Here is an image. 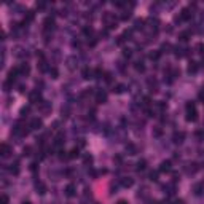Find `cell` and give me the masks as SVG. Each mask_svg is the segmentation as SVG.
I'll return each mask as SVG.
<instances>
[{
    "label": "cell",
    "instance_id": "1f68e13d",
    "mask_svg": "<svg viewBox=\"0 0 204 204\" xmlns=\"http://www.w3.org/2000/svg\"><path fill=\"white\" fill-rule=\"evenodd\" d=\"M38 67H40V70H41V72H50V69H51V67L46 66V62H45V61H40Z\"/></svg>",
    "mask_w": 204,
    "mask_h": 204
},
{
    "label": "cell",
    "instance_id": "7dc6e473",
    "mask_svg": "<svg viewBox=\"0 0 204 204\" xmlns=\"http://www.w3.org/2000/svg\"><path fill=\"white\" fill-rule=\"evenodd\" d=\"M27 113H29V107H22L21 109V117H27Z\"/></svg>",
    "mask_w": 204,
    "mask_h": 204
},
{
    "label": "cell",
    "instance_id": "7c38bea8",
    "mask_svg": "<svg viewBox=\"0 0 204 204\" xmlns=\"http://www.w3.org/2000/svg\"><path fill=\"white\" fill-rule=\"evenodd\" d=\"M38 109H40V112L43 113V115H48V113H51V102H46V101H43L41 104L38 105Z\"/></svg>",
    "mask_w": 204,
    "mask_h": 204
},
{
    "label": "cell",
    "instance_id": "ba28073f",
    "mask_svg": "<svg viewBox=\"0 0 204 204\" xmlns=\"http://www.w3.org/2000/svg\"><path fill=\"white\" fill-rule=\"evenodd\" d=\"M18 72H19V75L22 77H26V75H29V72H30V66L27 62H22L18 66Z\"/></svg>",
    "mask_w": 204,
    "mask_h": 204
},
{
    "label": "cell",
    "instance_id": "c3c4849f",
    "mask_svg": "<svg viewBox=\"0 0 204 204\" xmlns=\"http://www.w3.org/2000/svg\"><path fill=\"white\" fill-rule=\"evenodd\" d=\"M85 163L86 164H91L92 163V156L91 155H85Z\"/></svg>",
    "mask_w": 204,
    "mask_h": 204
},
{
    "label": "cell",
    "instance_id": "52a82bcc",
    "mask_svg": "<svg viewBox=\"0 0 204 204\" xmlns=\"http://www.w3.org/2000/svg\"><path fill=\"white\" fill-rule=\"evenodd\" d=\"M96 102L97 104H105V102H107V92L102 91V89L96 91Z\"/></svg>",
    "mask_w": 204,
    "mask_h": 204
},
{
    "label": "cell",
    "instance_id": "cb8c5ba5",
    "mask_svg": "<svg viewBox=\"0 0 204 204\" xmlns=\"http://www.w3.org/2000/svg\"><path fill=\"white\" fill-rule=\"evenodd\" d=\"M126 152H128V155H136V153H137V147L134 145V143H128V145H126Z\"/></svg>",
    "mask_w": 204,
    "mask_h": 204
},
{
    "label": "cell",
    "instance_id": "e575fe53",
    "mask_svg": "<svg viewBox=\"0 0 204 204\" xmlns=\"http://www.w3.org/2000/svg\"><path fill=\"white\" fill-rule=\"evenodd\" d=\"M121 35L124 37V40L128 41V40H131V37H132V30H124V32H123Z\"/></svg>",
    "mask_w": 204,
    "mask_h": 204
},
{
    "label": "cell",
    "instance_id": "b9f144b4",
    "mask_svg": "<svg viewBox=\"0 0 204 204\" xmlns=\"http://www.w3.org/2000/svg\"><path fill=\"white\" fill-rule=\"evenodd\" d=\"M11 86H13V81H10V80H7L5 83H3V88H5V91H10Z\"/></svg>",
    "mask_w": 204,
    "mask_h": 204
},
{
    "label": "cell",
    "instance_id": "f1b7e54d",
    "mask_svg": "<svg viewBox=\"0 0 204 204\" xmlns=\"http://www.w3.org/2000/svg\"><path fill=\"white\" fill-rule=\"evenodd\" d=\"M80 156V148H72L70 152H69V158H78Z\"/></svg>",
    "mask_w": 204,
    "mask_h": 204
},
{
    "label": "cell",
    "instance_id": "7402d4cb",
    "mask_svg": "<svg viewBox=\"0 0 204 204\" xmlns=\"http://www.w3.org/2000/svg\"><path fill=\"white\" fill-rule=\"evenodd\" d=\"M190 37H191V34H190L188 30H185V32H180L179 34V40L182 41V43H185V41H188Z\"/></svg>",
    "mask_w": 204,
    "mask_h": 204
},
{
    "label": "cell",
    "instance_id": "816d5d0a",
    "mask_svg": "<svg viewBox=\"0 0 204 204\" xmlns=\"http://www.w3.org/2000/svg\"><path fill=\"white\" fill-rule=\"evenodd\" d=\"M30 171H32V172H35V171H37V163H32L30 164Z\"/></svg>",
    "mask_w": 204,
    "mask_h": 204
},
{
    "label": "cell",
    "instance_id": "5bb4252c",
    "mask_svg": "<svg viewBox=\"0 0 204 204\" xmlns=\"http://www.w3.org/2000/svg\"><path fill=\"white\" fill-rule=\"evenodd\" d=\"M183 139H185V132H183V131L174 132V136H172L174 143H182V142H183Z\"/></svg>",
    "mask_w": 204,
    "mask_h": 204
},
{
    "label": "cell",
    "instance_id": "ac0fdd59",
    "mask_svg": "<svg viewBox=\"0 0 204 204\" xmlns=\"http://www.w3.org/2000/svg\"><path fill=\"white\" fill-rule=\"evenodd\" d=\"M198 69H199V62L190 61V64H188V73H196Z\"/></svg>",
    "mask_w": 204,
    "mask_h": 204
},
{
    "label": "cell",
    "instance_id": "4dcf8cb0",
    "mask_svg": "<svg viewBox=\"0 0 204 204\" xmlns=\"http://www.w3.org/2000/svg\"><path fill=\"white\" fill-rule=\"evenodd\" d=\"M145 166H147L145 160H139L137 161V171H143V169H145Z\"/></svg>",
    "mask_w": 204,
    "mask_h": 204
},
{
    "label": "cell",
    "instance_id": "d4e9b609",
    "mask_svg": "<svg viewBox=\"0 0 204 204\" xmlns=\"http://www.w3.org/2000/svg\"><path fill=\"white\" fill-rule=\"evenodd\" d=\"M10 172H11V174H15V175H16L18 172H19V161H18V160L10 166Z\"/></svg>",
    "mask_w": 204,
    "mask_h": 204
},
{
    "label": "cell",
    "instance_id": "8d00e7d4",
    "mask_svg": "<svg viewBox=\"0 0 204 204\" xmlns=\"http://www.w3.org/2000/svg\"><path fill=\"white\" fill-rule=\"evenodd\" d=\"M164 190H168V194H174V190H175V187H174V183H171V185H166Z\"/></svg>",
    "mask_w": 204,
    "mask_h": 204
},
{
    "label": "cell",
    "instance_id": "7a4b0ae2",
    "mask_svg": "<svg viewBox=\"0 0 204 204\" xmlns=\"http://www.w3.org/2000/svg\"><path fill=\"white\" fill-rule=\"evenodd\" d=\"M102 21H104L105 26H107V29H117L118 27V21L115 19V16L109 11H105L104 15H102Z\"/></svg>",
    "mask_w": 204,
    "mask_h": 204
},
{
    "label": "cell",
    "instance_id": "60d3db41",
    "mask_svg": "<svg viewBox=\"0 0 204 204\" xmlns=\"http://www.w3.org/2000/svg\"><path fill=\"white\" fill-rule=\"evenodd\" d=\"M123 56H124V58H131V56H132V50L124 48V50H123Z\"/></svg>",
    "mask_w": 204,
    "mask_h": 204
},
{
    "label": "cell",
    "instance_id": "44dd1931",
    "mask_svg": "<svg viewBox=\"0 0 204 204\" xmlns=\"http://www.w3.org/2000/svg\"><path fill=\"white\" fill-rule=\"evenodd\" d=\"M143 27H145V19H136L134 21V30H142Z\"/></svg>",
    "mask_w": 204,
    "mask_h": 204
},
{
    "label": "cell",
    "instance_id": "74e56055",
    "mask_svg": "<svg viewBox=\"0 0 204 204\" xmlns=\"http://www.w3.org/2000/svg\"><path fill=\"white\" fill-rule=\"evenodd\" d=\"M168 50H174V48H172V46H171L169 43H164L163 46H161V50H160V53H164V51H166V53H168Z\"/></svg>",
    "mask_w": 204,
    "mask_h": 204
},
{
    "label": "cell",
    "instance_id": "ab89813d",
    "mask_svg": "<svg viewBox=\"0 0 204 204\" xmlns=\"http://www.w3.org/2000/svg\"><path fill=\"white\" fill-rule=\"evenodd\" d=\"M102 75H104L102 69H94V78H102Z\"/></svg>",
    "mask_w": 204,
    "mask_h": 204
},
{
    "label": "cell",
    "instance_id": "f6af8a7d",
    "mask_svg": "<svg viewBox=\"0 0 204 204\" xmlns=\"http://www.w3.org/2000/svg\"><path fill=\"white\" fill-rule=\"evenodd\" d=\"M150 180L152 182H156L158 180V172H150Z\"/></svg>",
    "mask_w": 204,
    "mask_h": 204
},
{
    "label": "cell",
    "instance_id": "7bdbcfd3",
    "mask_svg": "<svg viewBox=\"0 0 204 204\" xmlns=\"http://www.w3.org/2000/svg\"><path fill=\"white\" fill-rule=\"evenodd\" d=\"M83 34L89 37V35L92 34V27H83Z\"/></svg>",
    "mask_w": 204,
    "mask_h": 204
},
{
    "label": "cell",
    "instance_id": "ffe728a7",
    "mask_svg": "<svg viewBox=\"0 0 204 204\" xmlns=\"http://www.w3.org/2000/svg\"><path fill=\"white\" fill-rule=\"evenodd\" d=\"M203 191H204V183H194L193 185V193L196 194V196L203 194Z\"/></svg>",
    "mask_w": 204,
    "mask_h": 204
},
{
    "label": "cell",
    "instance_id": "f907efd6",
    "mask_svg": "<svg viewBox=\"0 0 204 204\" xmlns=\"http://www.w3.org/2000/svg\"><path fill=\"white\" fill-rule=\"evenodd\" d=\"M30 150H32L30 147H24V156H29L30 155Z\"/></svg>",
    "mask_w": 204,
    "mask_h": 204
},
{
    "label": "cell",
    "instance_id": "4316f807",
    "mask_svg": "<svg viewBox=\"0 0 204 204\" xmlns=\"http://www.w3.org/2000/svg\"><path fill=\"white\" fill-rule=\"evenodd\" d=\"M124 91H126V86H124V85H117V86H113V92H115V94H123Z\"/></svg>",
    "mask_w": 204,
    "mask_h": 204
},
{
    "label": "cell",
    "instance_id": "db71d44e",
    "mask_svg": "<svg viewBox=\"0 0 204 204\" xmlns=\"http://www.w3.org/2000/svg\"><path fill=\"white\" fill-rule=\"evenodd\" d=\"M24 91H26V86L21 85V86H19V92H24Z\"/></svg>",
    "mask_w": 204,
    "mask_h": 204
},
{
    "label": "cell",
    "instance_id": "484cf974",
    "mask_svg": "<svg viewBox=\"0 0 204 204\" xmlns=\"http://www.w3.org/2000/svg\"><path fill=\"white\" fill-rule=\"evenodd\" d=\"M35 190H37V193H38V194H45L46 193V187L41 182H38V183L35 185Z\"/></svg>",
    "mask_w": 204,
    "mask_h": 204
},
{
    "label": "cell",
    "instance_id": "603a6c76",
    "mask_svg": "<svg viewBox=\"0 0 204 204\" xmlns=\"http://www.w3.org/2000/svg\"><path fill=\"white\" fill-rule=\"evenodd\" d=\"M62 143H64V136H62V134H58V136L54 137V142H53V145H54V147H61Z\"/></svg>",
    "mask_w": 204,
    "mask_h": 204
},
{
    "label": "cell",
    "instance_id": "d6986e66",
    "mask_svg": "<svg viewBox=\"0 0 204 204\" xmlns=\"http://www.w3.org/2000/svg\"><path fill=\"white\" fill-rule=\"evenodd\" d=\"M120 183H121V187H124V188H129V187H132L134 180H132L131 177H123L121 180H120Z\"/></svg>",
    "mask_w": 204,
    "mask_h": 204
},
{
    "label": "cell",
    "instance_id": "e0dca14e",
    "mask_svg": "<svg viewBox=\"0 0 204 204\" xmlns=\"http://www.w3.org/2000/svg\"><path fill=\"white\" fill-rule=\"evenodd\" d=\"M67 67L70 69V70H73V69H75L77 66H78V61H77V58L75 56H70V58H67Z\"/></svg>",
    "mask_w": 204,
    "mask_h": 204
},
{
    "label": "cell",
    "instance_id": "3957f363",
    "mask_svg": "<svg viewBox=\"0 0 204 204\" xmlns=\"http://www.w3.org/2000/svg\"><path fill=\"white\" fill-rule=\"evenodd\" d=\"M54 27H56V22H54V18L48 16L46 19L43 21V32H45V37H50L51 32L54 30Z\"/></svg>",
    "mask_w": 204,
    "mask_h": 204
},
{
    "label": "cell",
    "instance_id": "8992f818",
    "mask_svg": "<svg viewBox=\"0 0 204 204\" xmlns=\"http://www.w3.org/2000/svg\"><path fill=\"white\" fill-rule=\"evenodd\" d=\"M174 54L177 58H183V56H187L188 54V48H185V46H174Z\"/></svg>",
    "mask_w": 204,
    "mask_h": 204
},
{
    "label": "cell",
    "instance_id": "9c48e42d",
    "mask_svg": "<svg viewBox=\"0 0 204 204\" xmlns=\"http://www.w3.org/2000/svg\"><path fill=\"white\" fill-rule=\"evenodd\" d=\"M11 147L8 145V143H2V147H0V155H2V158H8V156L11 155Z\"/></svg>",
    "mask_w": 204,
    "mask_h": 204
},
{
    "label": "cell",
    "instance_id": "9a60e30c",
    "mask_svg": "<svg viewBox=\"0 0 204 204\" xmlns=\"http://www.w3.org/2000/svg\"><path fill=\"white\" fill-rule=\"evenodd\" d=\"M147 85H148V89H150V92H156V91H158V83H156L155 78H148Z\"/></svg>",
    "mask_w": 204,
    "mask_h": 204
},
{
    "label": "cell",
    "instance_id": "4fadbf2b",
    "mask_svg": "<svg viewBox=\"0 0 204 204\" xmlns=\"http://www.w3.org/2000/svg\"><path fill=\"white\" fill-rule=\"evenodd\" d=\"M81 77L85 78V80H91V78H94V70L89 67H86V69H83V72H81Z\"/></svg>",
    "mask_w": 204,
    "mask_h": 204
},
{
    "label": "cell",
    "instance_id": "8fae6325",
    "mask_svg": "<svg viewBox=\"0 0 204 204\" xmlns=\"http://www.w3.org/2000/svg\"><path fill=\"white\" fill-rule=\"evenodd\" d=\"M64 193H66V196H67V198L75 196V194H77V187H75L73 183H69L67 187H66V190H64Z\"/></svg>",
    "mask_w": 204,
    "mask_h": 204
},
{
    "label": "cell",
    "instance_id": "9f6ffc18",
    "mask_svg": "<svg viewBox=\"0 0 204 204\" xmlns=\"http://www.w3.org/2000/svg\"><path fill=\"white\" fill-rule=\"evenodd\" d=\"M21 204H32V203H30V201H22Z\"/></svg>",
    "mask_w": 204,
    "mask_h": 204
},
{
    "label": "cell",
    "instance_id": "5b68a950",
    "mask_svg": "<svg viewBox=\"0 0 204 204\" xmlns=\"http://www.w3.org/2000/svg\"><path fill=\"white\" fill-rule=\"evenodd\" d=\"M41 126H43V123H41L40 118H32L30 124H29V129H32V131H38V129H41Z\"/></svg>",
    "mask_w": 204,
    "mask_h": 204
},
{
    "label": "cell",
    "instance_id": "f35d334b",
    "mask_svg": "<svg viewBox=\"0 0 204 204\" xmlns=\"http://www.w3.org/2000/svg\"><path fill=\"white\" fill-rule=\"evenodd\" d=\"M160 51H153V53H150V59H152V61H156V59H158L160 58Z\"/></svg>",
    "mask_w": 204,
    "mask_h": 204
},
{
    "label": "cell",
    "instance_id": "836d02e7",
    "mask_svg": "<svg viewBox=\"0 0 204 204\" xmlns=\"http://www.w3.org/2000/svg\"><path fill=\"white\" fill-rule=\"evenodd\" d=\"M15 56H18V58H22V56H26L24 50H22V48H16V50H15Z\"/></svg>",
    "mask_w": 204,
    "mask_h": 204
},
{
    "label": "cell",
    "instance_id": "6da1fadb",
    "mask_svg": "<svg viewBox=\"0 0 204 204\" xmlns=\"http://www.w3.org/2000/svg\"><path fill=\"white\" fill-rule=\"evenodd\" d=\"M185 113H187V121H196L198 120V110H196V104L194 102H188L187 107H185Z\"/></svg>",
    "mask_w": 204,
    "mask_h": 204
},
{
    "label": "cell",
    "instance_id": "83f0119b",
    "mask_svg": "<svg viewBox=\"0 0 204 204\" xmlns=\"http://www.w3.org/2000/svg\"><path fill=\"white\" fill-rule=\"evenodd\" d=\"M131 16H132V11H131V10H124V11L121 13V16H120V19H121V21H128Z\"/></svg>",
    "mask_w": 204,
    "mask_h": 204
},
{
    "label": "cell",
    "instance_id": "30bf717a",
    "mask_svg": "<svg viewBox=\"0 0 204 204\" xmlns=\"http://www.w3.org/2000/svg\"><path fill=\"white\" fill-rule=\"evenodd\" d=\"M191 16H193V13H191V10H190V8H183V10L179 13L180 21H188Z\"/></svg>",
    "mask_w": 204,
    "mask_h": 204
},
{
    "label": "cell",
    "instance_id": "f546056e",
    "mask_svg": "<svg viewBox=\"0 0 204 204\" xmlns=\"http://www.w3.org/2000/svg\"><path fill=\"white\" fill-rule=\"evenodd\" d=\"M134 69H136L137 72H143V70H145V66H143L142 61H137L136 64H134Z\"/></svg>",
    "mask_w": 204,
    "mask_h": 204
},
{
    "label": "cell",
    "instance_id": "d590c367",
    "mask_svg": "<svg viewBox=\"0 0 204 204\" xmlns=\"http://www.w3.org/2000/svg\"><path fill=\"white\" fill-rule=\"evenodd\" d=\"M155 107L158 109V110H166V104H164L163 101H158V102L155 104Z\"/></svg>",
    "mask_w": 204,
    "mask_h": 204
},
{
    "label": "cell",
    "instance_id": "681fc988",
    "mask_svg": "<svg viewBox=\"0 0 204 204\" xmlns=\"http://www.w3.org/2000/svg\"><path fill=\"white\" fill-rule=\"evenodd\" d=\"M0 203H2V204H8V196H7V194H2V198H0Z\"/></svg>",
    "mask_w": 204,
    "mask_h": 204
},
{
    "label": "cell",
    "instance_id": "ee69618b",
    "mask_svg": "<svg viewBox=\"0 0 204 204\" xmlns=\"http://www.w3.org/2000/svg\"><path fill=\"white\" fill-rule=\"evenodd\" d=\"M104 80L107 81V83H112V73L105 72V73H104Z\"/></svg>",
    "mask_w": 204,
    "mask_h": 204
},
{
    "label": "cell",
    "instance_id": "11a10c76",
    "mask_svg": "<svg viewBox=\"0 0 204 204\" xmlns=\"http://www.w3.org/2000/svg\"><path fill=\"white\" fill-rule=\"evenodd\" d=\"M174 204H183V201H182V199H175Z\"/></svg>",
    "mask_w": 204,
    "mask_h": 204
},
{
    "label": "cell",
    "instance_id": "2e32d148",
    "mask_svg": "<svg viewBox=\"0 0 204 204\" xmlns=\"http://www.w3.org/2000/svg\"><path fill=\"white\" fill-rule=\"evenodd\" d=\"M160 172H169L171 171V161L169 160H166V161H161V164H160Z\"/></svg>",
    "mask_w": 204,
    "mask_h": 204
},
{
    "label": "cell",
    "instance_id": "d6a6232c",
    "mask_svg": "<svg viewBox=\"0 0 204 204\" xmlns=\"http://www.w3.org/2000/svg\"><path fill=\"white\" fill-rule=\"evenodd\" d=\"M48 73L51 75V78H58V75H59V72H58V69H56V67H51Z\"/></svg>",
    "mask_w": 204,
    "mask_h": 204
},
{
    "label": "cell",
    "instance_id": "277c9868",
    "mask_svg": "<svg viewBox=\"0 0 204 204\" xmlns=\"http://www.w3.org/2000/svg\"><path fill=\"white\" fill-rule=\"evenodd\" d=\"M29 101L32 102V104H41V102H43V101H41V92L38 91V89H35V91H32L30 92V94H29Z\"/></svg>",
    "mask_w": 204,
    "mask_h": 204
},
{
    "label": "cell",
    "instance_id": "bcb514c9",
    "mask_svg": "<svg viewBox=\"0 0 204 204\" xmlns=\"http://www.w3.org/2000/svg\"><path fill=\"white\" fill-rule=\"evenodd\" d=\"M153 136H155V137H160V136H161V128H155V129H153Z\"/></svg>",
    "mask_w": 204,
    "mask_h": 204
},
{
    "label": "cell",
    "instance_id": "f5cc1de1",
    "mask_svg": "<svg viewBox=\"0 0 204 204\" xmlns=\"http://www.w3.org/2000/svg\"><path fill=\"white\" fill-rule=\"evenodd\" d=\"M117 204H128V201H126V199H120Z\"/></svg>",
    "mask_w": 204,
    "mask_h": 204
}]
</instances>
